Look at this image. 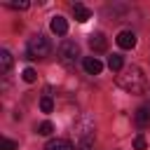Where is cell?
I'll use <instances>...</instances> for the list:
<instances>
[{"instance_id":"9a60e30c","label":"cell","mask_w":150,"mask_h":150,"mask_svg":"<svg viewBox=\"0 0 150 150\" xmlns=\"http://www.w3.org/2000/svg\"><path fill=\"white\" fill-rule=\"evenodd\" d=\"M40 110H42V112H52V110H54V101H52L49 96H42V98H40Z\"/></svg>"},{"instance_id":"5bb4252c","label":"cell","mask_w":150,"mask_h":150,"mask_svg":"<svg viewBox=\"0 0 150 150\" xmlns=\"http://www.w3.org/2000/svg\"><path fill=\"white\" fill-rule=\"evenodd\" d=\"M35 131H38L40 136H49V134L54 131V127H52V122H40V124L35 127Z\"/></svg>"},{"instance_id":"6da1fadb","label":"cell","mask_w":150,"mask_h":150,"mask_svg":"<svg viewBox=\"0 0 150 150\" xmlns=\"http://www.w3.org/2000/svg\"><path fill=\"white\" fill-rule=\"evenodd\" d=\"M117 87L124 89L127 94H143L148 89V80H145V73L138 68V66H127L124 70L117 73L115 77Z\"/></svg>"},{"instance_id":"9c48e42d","label":"cell","mask_w":150,"mask_h":150,"mask_svg":"<svg viewBox=\"0 0 150 150\" xmlns=\"http://www.w3.org/2000/svg\"><path fill=\"white\" fill-rule=\"evenodd\" d=\"M49 28H52L54 35H66V33H68V21H66L63 16H52Z\"/></svg>"},{"instance_id":"ffe728a7","label":"cell","mask_w":150,"mask_h":150,"mask_svg":"<svg viewBox=\"0 0 150 150\" xmlns=\"http://www.w3.org/2000/svg\"><path fill=\"white\" fill-rule=\"evenodd\" d=\"M80 150H94V145H87V148H80Z\"/></svg>"},{"instance_id":"8992f818","label":"cell","mask_w":150,"mask_h":150,"mask_svg":"<svg viewBox=\"0 0 150 150\" xmlns=\"http://www.w3.org/2000/svg\"><path fill=\"white\" fill-rule=\"evenodd\" d=\"M117 45L122 49H134L136 47V33L134 30H122L117 33Z\"/></svg>"},{"instance_id":"5b68a950","label":"cell","mask_w":150,"mask_h":150,"mask_svg":"<svg viewBox=\"0 0 150 150\" xmlns=\"http://www.w3.org/2000/svg\"><path fill=\"white\" fill-rule=\"evenodd\" d=\"M134 122H136L138 129H148V127H150V101H148V103H141V105L136 108Z\"/></svg>"},{"instance_id":"d6986e66","label":"cell","mask_w":150,"mask_h":150,"mask_svg":"<svg viewBox=\"0 0 150 150\" xmlns=\"http://www.w3.org/2000/svg\"><path fill=\"white\" fill-rule=\"evenodd\" d=\"M35 77H38V75H35L33 68H26V70H23V80H26V82H35Z\"/></svg>"},{"instance_id":"52a82bcc","label":"cell","mask_w":150,"mask_h":150,"mask_svg":"<svg viewBox=\"0 0 150 150\" xmlns=\"http://www.w3.org/2000/svg\"><path fill=\"white\" fill-rule=\"evenodd\" d=\"M89 47H91V52H105L108 49V38L103 33H91L89 35Z\"/></svg>"},{"instance_id":"2e32d148","label":"cell","mask_w":150,"mask_h":150,"mask_svg":"<svg viewBox=\"0 0 150 150\" xmlns=\"http://www.w3.org/2000/svg\"><path fill=\"white\" fill-rule=\"evenodd\" d=\"M134 150H148V141H145V136H136L134 138Z\"/></svg>"},{"instance_id":"7c38bea8","label":"cell","mask_w":150,"mask_h":150,"mask_svg":"<svg viewBox=\"0 0 150 150\" xmlns=\"http://www.w3.org/2000/svg\"><path fill=\"white\" fill-rule=\"evenodd\" d=\"M73 16H75V19H77V21L82 23V21H87V19H91V12H89V9L84 7V5H80V2H75V5H73Z\"/></svg>"},{"instance_id":"7a4b0ae2","label":"cell","mask_w":150,"mask_h":150,"mask_svg":"<svg viewBox=\"0 0 150 150\" xmlns=\"http://www.w3.org/2000/svg\"><path fill=\"white\" fill-rule=\"evenodd\" d=\"M73 136H75L77 150H80V148H87V145H94V122H91L89 115H82V117L75 122Z\"/></svg>"},{"instance_id":"ac0fdd59","label":"cell","mask_w":150,"mask_h":150,"mask_svg":"<svg viewBox=\"0 0 150 150\" xmlns=\"http://www.w3.org/2000/svg\"><path fill=\"white\" fill-rule=\"evenodd\" d=\"M0 150H16V143L2 136V138H0Z\"/></svg>"},{"instance_id":"3957f363","label":"cell","mask_w":150,"mask_h":150,"mask_svg":"<svg viewBox=\"0 0 150 150\" xmlns=\"http://www.w3.org/2000/svg\"><path fill=\"white\" fill-rule=\"evenodd\" d=\"M52 54V42H49V38L47 35H42V33H38V35H33V38H28V42H26V59H47Z\"/></svg>"},{"instance_id":"8fae6325","label":"cell","mask_w":150,"mask_h":150,"mask_svg":"<svg viewBox=\"0 0 150 150\" xmlns=\"http://www.w3.org/2000/svg\"><path fill=\"white\" fill-rule=\"evenodd\" d=\"M12 63H14L12 54H9L7 49H2V52H0V73H2V75H7V73L12 70Z\"/></svg>"},{"instance_id":"e0dca14e","label":"cell","mask_w":150,"mask_h":150,"mask_svg":"<svg viewBox=\"0 0 150 150\" xmlns=\"http://www.w3.org/2000/svg\"><path fill=\"white\" fill-rule=\"evenodd\" d=\"M5 5H7L9 9H28V7H30L28 0H21V2H5Z\"/></svg>"},{"instance_id":"4fadbf2b","label":"cell","mask_w":150,"mask_h":150,"mask_svg":"<svg viewBox=\"0 0 150 150\" xmlns=\"http://www.w3.org/2000/svg\"><path fill=\"white\" fill-rule=\"evenodd\" d=\"M108 68L115 70V73L124 70V56H122V54H110V56H108Z\"/></svg>"},{"instance_id":"30bf717a","label":"cell","mask_w":150,"mask_h":150,"mask_svg":"<svg viewBox=\"0 0 150 150\" xmlns=\"http://www.w3.org/2000/svg\"><path fill=\"white\" fill-rule=\"evenodd\" d=\"M45 150H73V143L66 138H52V141H47Z\"/></svg>"},{"instance_id":"ba28073f","label":"cell","mask_w":150,"mask_h":150,"mask_svg":"<svg viewBox=\"0 0 150 150\" xmlns=\"http://www.w3.org/2000/svg\"><path fill=\"white\" fill-rule=\"evenodd\" d=\"M82 66H84V70H87L89 75H98V73L103 70V63H101L96 56H84V59H82Z\"/></svg>"},{"instance_id":"277c9868","label":"cell","mask_w":150,"mask_h":150,"mask_svg":"<svg viewBox=\"0 0 150 150\" xmlns=\"http://www.w3.org/2000/svg\"><path fill=\"white\" fill-rule=\"evenodd\" d=\"M80 59V47H77V42H73V40H63L61 45H59V61L63 63V66H75V61Z\"/></svg>"}]
</instances>
